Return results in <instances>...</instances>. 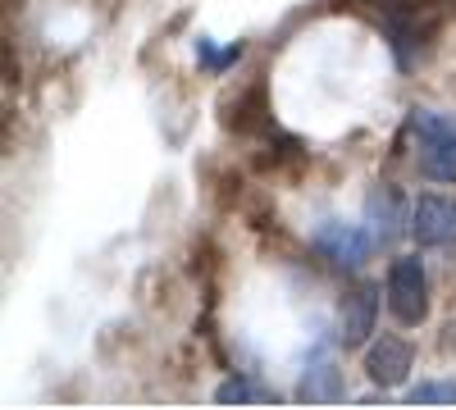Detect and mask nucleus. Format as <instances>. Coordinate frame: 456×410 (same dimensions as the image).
Segmentation results:
<instances>
[{
  "instance_id": "9d476101",
  "label": "nucleus",
  "mask_w": 456,
  "mask_h": 410,
  "mask_svg": "<svg viewBox=\"0 0 456 410\" xmlns=\"http://www.w3.org/2000/svg\"><path fill=\"white\" fill-rule=\"evenodd\" d=\"M242 42H233V46H224V51H215V42H210V36H197V60L210 68V73H224L228 64H238L242 60Z\"/></svg>"
},
{
  "instance_id": "f257e3e1",
  "label": "nucleus",
  "mask_w": 456,
  "mask_h": 410,
  "mask_svg": "<svg viewBox=\"0 0 456 410\" xmlns=\"http://www.w3.org/2000/svg\"><path fill=\"white\" fill-rule=\"evenodd\" d=\"M411 133L420 151V173L434 182H456V124L438 109H411Z\"/></svg>"
},
{
  "instance_id": "6e6552de",
  "label": "nucleus",
  "mask_w": 456,
  "mask_h": 410,
  "mask_svg": "<svg viewBox=\"0 0 456 410\" xmlns=\"http://www.w3.org/2000/svg\"><path fill=\"white\" fill-rule=\"evenodd\" d=\"M365 223H370V233H374L379 246L397 242V233H402V197H397V188L374 182L370 197H365Z\"/></svg>"
},
{
  "instance_id": "ddd939ff",
  "label": "nucleus",
  "mask_w": 456,
  "mask_h": 410,
  "mask_svg": "<svg viewBox=\"0 0 456 410\" xmlns=\"http://www.w3.org/2000/svg\"><path fill=\"white\" fill-rule=\"evenodd\" d=\"M443 351H447V356L456 351V324H447V328H443Z\"/></svg>"
},
{
  "instance_id": "f8f14e48",
  "label": "nucleus",
  "mask_w": 456,
  "mask_h": 410,
  "mask_svg": "<svg viewBox=\"0 0 456 410\" xmlns=\"http://www.w3.org/2000/svg\"><path fill=\"white\" fill-rule=\"evenodd\" d=\"M406 406H456V383H420L406 392Z\"/></svg>"
},
{
  "instance_id": "9b49d317",
  "label": "nucleus",
  "mask_w": 456,
  "mask_h": 410,
  "mask_svg": "<svg viewBox=\"0 0 456 410\" xmlns=\"http://www.w3.org/2000/svg\"><path fill=\"white\" fill-rule=\"evenodd\" d=\"M215 401L219 406H251V401H265V392L251 383V379H224L215 388Z\"/></svg>"
},
{
  "instance_id": "39448f33",
  "label": "nucleus",
  "mask_w": 456,
  "mask_h": 410,
  "mask_svg": "<svg viewBox=\"0 0 456 410\" xmlns=\"http://www.w3.org/2000/svg\"><path fill=\"white\" fill-rule=\"evenodd\" d=\"M315 246L333 260L338 269H361L370 260V246H374V233L361 229V223H342V219H329L315 229Z\"/></svg>"
},
{
  "instance_id": "f03ea898",
  "label": "nucleus",
  "mask_w": 456,
  "mask_h": 410,
  "mask_svg": "<svg viewBox=\"0 0 456 410\" xmlns=\"http://www.w3.org/2000/svg\"><path fill=\"white\" fill-rule=\"evenodd\" d=\"M388 310L397 324L406 328H420L429 319V274H425V260L420 255H397L388 265Z\"/></svg>"
},
{
  "instance_id": "0eeeda50",
  "label": "nucleus",
  "mask_w": 456,
  "mask_h": 410,
  "mask_svg": "<svg viewBox=\"0 0 456 410\" xmlns=\"http://www.w3.org/2000/svg\"><path fill=\"white\" fill-rule=\"evenodd\" d=\"M297 401L306 406H338L342 401V369L333 365L329 351H315L301 369V383H297Z\"/></svg>"
},
{
  "instance_id": "1a4fd4ad",
  "label": "nucleus",
  "mask_w": 456,
  "mask_h": 410,
  "mask_svg": "<svg viewBox=\"0 0 456 410\" xmlns=\"http://www.w3.org/2000/svg\"><path fill=\"white\" fill-rule=\"evenodd\" d=\"M224 124L233 133H274V115H270V100H265V87H247L238 96V115H224Z\"/></svg>"
},
{
  "instance_id": "7ed1b4c3",
  "label": "nucleus",
  "mask_w": 456,
  "mask_h": 410,
  "mask_svg": "<svg viewBox=\"0 0 456 410\" xmlns=\"http://www.w3.org/2000/svg\"><path fill=\"white\" fill-rule=\"evenodd\" d=\"M411 365H415V351L406 338H397V333H384V338H374L365 347V379L374 388H402L411 379Z\"/></svg>"
},
{
  "instance_id": "20e7f679",
  "label": "nucleus",
  "mask_w": 456,
  "mask_h": 410,
  "mask_svg": "<svg viewBox=\"0 0 456 410\" xmlns=\"http://www.w3.org/2000/svg\"><path fill=\"white\" fill-rule=\"evenodd\" d=\"M379 319V287L374 283H356L342 292L338 301V342L342 347H365Z\"/></svg>"
},
{
  "instance_id": "423d86ee",
  "label": "nucleus",
  "mask_w": 456,
  "mask_h": 410,
  "mask_svg": "<svg viewBox=\"0 0 456 410\" xmlns=\"http://www.w3.org/2000/svg\"><path fill=\"white\" fill-rule=\"evenodd\" d=\"M411 237L425 251L456 246V201L452 197H420L411 210Z\"/></svg>"
}]
</instances>
